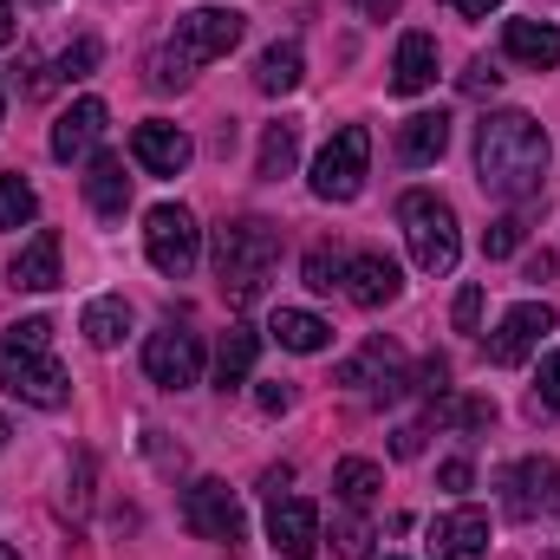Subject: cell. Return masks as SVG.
Segmentation results:
<instances>
[{
  "label": "cell",
  "mask_w": 560,
  "mask_h": 560,
  "mask_svg": "<svg viewBox=\"0 0 560 560\" xmlns=\"http://www.w3.org/2000/svg\"><path fill=\"white\" fill-rule=\"evenodd\" d=\"M548 131L528 118V112H489L476 125V176L489 196L502 202H528L548 176Z\"/></svg>",
  "instance_id": "1"
},
{
  "label": "cell",
  "mask_w": 560,
  "mask_h": 560,
  "mask_svg": "<svg viewBox=\"0 0 560 560\" xmlns=\"http://www.w3.org/2000/svg\"><path fill=\"white\" fill-rule=\"evenodd\" d=\"M0 385L20 398V405H39V411H59L72 398V378L66 365L52 359V319L33 313V319H13L0 332Z\"/></svg>",
  "instance_id": "2"
},
{
  "label": "cell",
  "mask_w": 560,
  "mask_h": 560,
  "mask_svg": "<svg viewBox=\"0 0 560 560\" xmlns=\"http://www.w3.org/2000/svg\"><path fill=\"white\" fill-rule=\"evenodd\" d=\"M242 13L235 7H189L183 20H176V33H170V46L150 59V85L156 92H170V85H189V72L196 66H209V59H229L235 46H242Z\"/></svg>",
  "instance_id": "3"
},
{
  "label": "cell",
  "mask_w": 560,
  "mask_h": 560,
  "mask_svg": "<svg viewBox=\"0 0 560 560\" xmlns=\"http://www.w3.org/2000/svg\"><path fill=\"white\" fill-rule=\"evenodd\" d=\"M275 261H280V229L275 222H261V215L222 222V235H215V275H222V293H229L235 306L261 300Z\"/></svg>",
  "instance_id": "4"
},
{
  "label": "cell",
  "mask_w": 560,
  "mask_h": 560,
  "mask_svg": "<svg viewBox=\"0 0 560 560\" xmlns=\"http://www.w3.org/2000/svg\"><path fill=\"white\" fill-rule=\"evenodd\" d=\"M398 222H405V242H411V261L423 275H450L456 255H463V235H456V209L430 189H411L398 202Z\"/></svg>",
  "instance_id": "5"
},
{
  "label": "cell",
  "mask_w": 560,
  "mask_h": 560,
  "mask_svg": "<svg viewBox=\"0 0 560 560\" xmlns=\"http://www.w3.org/2000/svg\"><path fill=\"white\" fill-rule=\"evenodd\" d=\"M365 170H372V131L365 125H346V131H332V143L313 156V196L319 202H352L365 189Z\"/></svg>",
  "instance_id": "6"
},
{
  "label": "cell",
  "mask_w": 560,
  "mask_h": 560,
  "mask_svg": "<svg viewBox=\"0 0 560 560\" xmlns=\"http://www.w3.org/2000/svg\"><path fill=\"white\" fill-rule=\"evenodd\" d=\"M143 255H150V268L163 280H183L196 268V255H202V229H196V215L183 209V202H163V209H150L143 215Z\"/></svg>",
  "instance_id": "7"
},
{
  "label": "cell",
  "mask_w": 560,
  "mask_h": 560,
  "mask_svg": "<svg viewBox=\"0 0 560 560\" xmlns=\"http://www.w3.org/2000/svg\"><path fill=\"white\" fill-rule=\"evenodd\" d=\"M183 522H189V535H202V541H215V548H242L248 541V515H242V502L229 495V482H189L183 489Z\"/></svg>",
  "instance_id": "8"
},
{
  "label": "cell",
  "mask_w": 560,
  "mask_h": 560,
  "mask_svg": "<svg viewBox=\"0 0 560 560\" xmlns=\"http://www.w3.org/2000/svg\"><path fill=\"white\" fill-rule=\"evenodd\" d=\"M143 372H150V385H163V392H189V385L202 378V339H196L189 326L150 332V339H143Z\"/></svg>",
  "instance_id": "9"
},
{
  "label": "cell",
  "mask_w": 560,
  "mask_h": 560,
  "mask_svg": "<svg viewBox=\"0 0 560 560\" xmlns=\"http://www.w3.org/2000/svg\"><path fill=\"white\" fill-rule=\"evenodd\" d=\"M555 495H560L555 456H522L515 469H502V509L515 522H535L541 509H555Z\"/></svg>",
  "instance_id": "10"
},
{
  "label": "cell",
  "mask_w": 560,
  "mask_h": 560,
  "mask_svg": "<svg viewBox=\"0 0 560 560\" xmlns=\"http://www.w3.org/2000/svg\"><path fill=\"white\" fill-rule=\"evenodd\" d=\"M541 332H555V306H541V300L509 306L502 326L489 332V365H522V359L541 346Z\"/></svg>",
  "instance_id": "11"
},
{
  "label": "cell",
  "mask_w": 560,
  "mask_h": 560,
  "mask_svg": "<svg viewBox=\"0 0 560 560\" xmlns=\"http://www.w3.org/2000/svg\"><path fill=\"white\" fill-rule=\"evenodd\" d=\"M436 560H482L489 555V515L482 509H450L430 522V541H423Z\"/></svg>",
  "instance_id": "12"
},
{
  "label": "cell",
  "mask_w": 560,
  "mask_h": 560,
  "mask_svg": "<svg viewBox=\"0 0 560 560\" xmlns=\"http://www.w3.org/2000/svg\"><path fill=\"white\" fill-rule=\"evenodd\" d=\"M131 156H138V170H150V176H183V170H189V156H196V143H189V131H176V125L150 118V125L131 131Z\"/></svg>",
  "instance_id": "13"
},
{
  "label": "cell",
  "mask_w": 560,
  "mask_h": 560,
  "mask_svg": "<svg viewBox=\"0 0 560 560\" xmlns=\"http://www.w3.org/2000/svg\"><path fill=\"white\" fill-rule=\"evenodd\" d=\"M339 385H352V392H378V398H398V392H405V359H398V346L372 339L365 352H352V359L339 365Z\"/></svg>",
  "instance_id": "14"
},
{
  "label": "cell",
  "mask_w": 560,
  "mask_h": 560,
  "mask_svg": "<svg viewBox=\"0 0 560 560\" xmlns=\"http://www.w3.org/2000/svg\"><path fill=\"white\" fill-rule=\"evenodd\" d=\"M268 541H275L287 560H306L319 548V509L300 502V495H275V509H268Z\"/></svg>",
  "instance_id": "15"
},
{
  "label": "cell",
  "mask_w": 560,
  "mask_h": 560,
  "mask_svg": "<svg viewBox=\"0 0 560 560\" xmlns=\"http://www.w3.org/2000/svg\"><path fill=\"white\" fill-rule=\"evenodd\" d=\"M339 287H346V300H352V306H365V313H372V306H392L405 280H398V261H385V255H372V248H365V255H346V280H339Z\"/></svg>",
  "instance_id": "16"
},
{
  "label": "cell",
  "mask_w": 560,
  "mask_h": 560,
  "mask_svg": "<svg viewBox=\"0 0 560 560\" xmlns=\"http://www.w3.org/2000/svg\"><path fill=\"white\" fill-rule=\"evenodd\" d=\"M105 98H79L59 125H52V156L59 163H79V156H92L98 150V138H105Z\"/></svg>",
  "instance_id": "17"
},
{
  "label": "cell",
  "mask_w": 560,
  "mask_h": 560,
  "mask_svg": "<svg viewBox=\"0 0 560 560\" xmlns=\"http://www.w3.org/2000/svg\"><path fill=\"white\" fill-rule=\"evenodd\" d=\"M85 202H92L98 222H125V209H131L125 156H92V163H85Z\"/></svg>",
  "instance_id": "18"
},
{
  "label": "cell",
  "mask_w": 560,
  "mask_h": 560,
  "mask_svg": "<svg viewBox=\"0 0 560 560\" xmlns=\"http://www.w3.org/2000/svg\"><path fill=\"white\" fill-rule=\"evenodd\" d=\"M7 280H13V287H26V293H52V287H59V235H52V229H39L26 248H13Z\"/></svg>",
  "instance_id": "19"
},
{
  "label": "cell",
  "mask_w": 560,
  "mask_h": 560,
  "mask_svg": "<svg viewBox=\"0 0 560 560\" xmlns=\"http://www.w3.org/2000/svg\"><path fill=\"white\" fill-rule=\"evenodd\" d=\"M436 85V39L430 33H405L398 39V59H392V92L398 98H418Z\"/></svg>",
  "instance_id": "20"
},
{
  "label": "cell",
  "mask_w": 560,
  "mask_h": 560,
  "mask_svg": "<svg viewBox=\"0 0 560 560\" xmlns=\"http://www.w3.org/2000/svg\"><path fill=\"white\" fill-rule=\"evenodd\" d=\"M502 46H509L515 66H535V72L560 66V26H548V20H509L502 26Z\"/></svg>",
  "instance_id": "21"
},
{
  "label": "cell",
  "mask_w": 560,
  "mask_h": 560,
  "mask_svg": "<svg viewBox=\"0 0 560 560\" xmlns=\"http://www.w3.org/2000/svg\"><path fill=\"white\" fill-rule=\"evenodd\" d=\"M443 150H450V112H411L405 131H398V156L423 170V163H436Z\"/></svg>",
  "instance_id": "22"
},
{
  "label": "cell",
  "mask_w": 560,
  "mask_h": 560,
  "mask_svg": "<svg viewBox=\"0 0 560 560\" xmlns=\"http://www.w3.org/2000/svg\"><path fill=\"white\" fill-rule=\"evenodd\" d=\"M255 352H261V332L255 326H229L222 332V352H215V385L222 392H242L248 372H255Z\"/></svg>",
  "instance_id": "23"
},
{
  "label": "cell",
  "mask_w": 560,
  "mask_h": 560,
  "mask_svg": "<svg viewBox=\"0 0 560 560\" xmlns=\"http://www.w3.org/2000/svg\"><path fill=\"white\" fill-rule=\"evenodd\" d=\"M79 332H85L98 352H112V346H125V332H131V306H125L118 293H105V300H85V313H79Z\"/></svg>",
  "instance_id": "24"
},
{
  "label": "cell",
  "mask_w": 560,
  "mask_h": 560,
  "mask_svg": "<svg viewBox=\"0 0 560 560\" xmlns=\"http://www.w3.org/2000/svg\"><path fill=\"white\" fill-rule=\"evenodd\" d=\"M300 72H306V59H300V46H293V39H275V46L255 59V85H261L268 98L293 92V85H300Z\"/></svg>",
  "instance_id": "25"
},
{
  "label": "cell",
  "mask_w": 560,
  "mask_h": 560,
  "mask_svg": "<svg viewBox=\"0 0 560 560\" xmlns=\"http://www.w3.org/2000/svg\"><path fill=\"white\" fill-rule=\"evenodd\" d=\"M268 332H275L287 352H326V339H332V326H326L319 313H300V306H280Z\"/></svg>",
  "instance_id": "26"
},
{
  "label": "cell",
  "mask_w": 560,
  "mask_h": 560,
  "mask_svg": "<svg viewBox=\"0 0 560 560\" xmlns=\"http://www.w3.org/2000/svg\"><path fill=\"white\" fill-rule=\"evenodd\" d=\"M332 489H339V502L365 509V502L385 489V469H378V463H365V456H346V463L332 469Z\"/></svg>",
  "instance_id": "27"
},
{
  "label": "cell",
  "mask_w": 560,
  "mask_h": 560,
  "mask_svg": "<svg viewBox=\"0 0 560 560\" xmlns=\"http://www.w3.org/2000/svg\"><path fill=\"white\" fill-rule=\"evenodd\" d=\"M293 156H300V125H268L261 131V156H255V176L280 183L293 170Z\"/></svg>",
  "instance_id": "28"
},
{
  "label": "cell",
  "mask_w": 560,
  "mask_h": 560,
  "mask_svg": "<svg viewBox=\"0 0 560 560\" xmlns=\"http://www.w3.org/2000/svg\"><path fill=\"white\" fill-rule=\"evenodd\" d=\"M39 215V196H33V183L20 176V170H7L0 176V229H26Z\"/></svg>",
  "instance_id": "29"
},
{
  "label": "cell",
  "mask_w": 560,
  "mask_h": 560,
  "mask_svg": "<svg viewBox=\"0 0 560 560\" xmlns=\"http://www.w3.org/2000/svg\"><path fill=\"white\" fill-rule=\"evenodd\" d=\"M332 555L339 560H372V522H365V515H339V522H332Z\"/></svg>",
  "instance_id": "30"
},
{
  "label": "cell",
  "mask_w": 560,
  "mask_h": 560,
  "mask_svg": "<svg viewBox=\"0 0 560 560\" xmlns=\"http://www.w3.org/2000/svg\"><path fill=\"white\" fill-rule=\"evenodd\" d=\"M560 411V352L541 359V372H535V392H528V418H548Z\"/></svg>",
  "instance_id": "31"
},
{
  "label": "cell",
  "mask_w": 560,
  "mask_h": 560,
  "mask_svg": "<svg viewBox=\"0 0 560 560\" xmlns=\"http://www.w3.org/2000/svg\"><path fill=\"white\" fill-rule=\"evenodd\" d=\"M92 66H98V39L85 33V39H72V46L59 52V66H52V79H66V85H72V79H92Z\"/></svg>",
  "instance_id": "32"
},
{
  "label": "cell",
  "mask_w": 560,
  "mask_h": 560,
  "mask_svg": "<svg viewBox=\"0 0 560 560\" xmlns=\"http://www.w3.org/2000/svg\"><path fill=\"white\" fill-rule=\"evenodd\" d=\"M339 280H346V255H332V248H313L306 255V287L313 293H332Z\"/></svg>",
  "instance_id": "33"
},
{
  "label": "cell",
  "mask_w": 560,
  "mask_h": 560,
  "mask_svg": "<svg viewBox=\"0 0 560 560\" xmlns=\"http://www.w3.org/2000/svg\"><path fill=\"white\" fill-rule=\"evenodd\" d=\"M515 248H522V222H515V215L489 222V235H482V255H489V261H509Z\"/></svg>",
  "instance_id": "34"
},
{
  "label": "cell",
  "mask_w": 560,
  "mask_h": 560,
  "mask_svg": "<svg viewBox=\"0 0 560 560\" xmlns=\"http://www.w3.org/2000/svg\"><path fill=\"white\" fill-rule=\"evenodd\" d=\"M495 85H502V72H495L489 59H469V72H463V92H469V98H489Z\"/></svg>",
  "instance_id": "35"
},
{
  "label": "cell",
  "mask_w": 560,
  "mask_h": 560,
  "mask_svg": "<svg viewBox=\"0 0 560 560\" xmlns=\"http://www.w3.org/2000/svg\"><path fill=\"white\" fill-rule=\"evenodd\" d=\"M450 418L463 423V430H489L495 423V405L489 398H463V405H450Z\"/></svg>",
  "instance_id": "36"
},
{
  "label": "cell",
  "mask_w": 560,
  "mask_h": 560,
  "mask_svg": "<svg viewBox=\"0 0 560 560\" xmlns=\"http://www.w3.org/2000/svg\"><path fill=\"white\" fill-rule=\"evenodd\" d=\"M476 319H482V287H463L456 293V332H476Z\"/></svg>",
  "instance_id": "37"
},
{
  "label": "cell",
  "mask_w": 560,
  "mask_h": 560,
  "mask_svg": "<svg viewBox=\"0 0 560 560\" xmlns=\"http://www.w3.org/2000/svg\"><path fill=\"white\" fill-rule=\"evenodd\" d=\"M423 392H430V398H443V392H450V359H423Z\"/></svg>",
  "instance_id": "38"
},
{
  "label": "cell",
  "mask_w": 560,
  "mask_h": 560,
  "mask_svg": "<svg viewBox=\"0 0 560 560\" xmlns=\"http://www.w3.org/2000/svg\"><path fill=\"white\" fill-rule=\"evenodd\" d=\"M423 450V423H405L398 436H392V456H418Z\"/></svg>",
  "instance_id": "39"
},
{
  "label": "cell",
  "mask_w": 560,
  "mask_h": 560,
  "mask_svg": "<svg viewBox=\"0 0 560 560\" xmlns=\"http://www.w3.org/2000/svg\"><path fill=\"white\" fill-rule=\"evenodd\" d=\"M255 398H261V411H268V418H280V411L293 405V392H287V385H261Z\"/></svg>",
  "instance_id": "40"
},
{
  "label": "cell",
  "mask_w": 560,
  "mask_h": 560,
  "mask_svg": "<svg viewBox=\"0 0 560 560\" xmlns=\"http://www.w3.org/2000/svg\"><path fill=\"white\" fill-rule=\"evenodd\" d=\"M436 482H443L450 495H463V489H469V463H463V456H456V463H443V476H436Z\"/></svg>",
  "instance_id": "41"
},
{
  "label": "cell",
  "mask_w": 560,
  "mask_h": 560,
  "mask_svg": "<svg viewBox=\"0 0 560 560\" xmlns=\"http://www.w3.org/2000/svg\"><path fill=\"white\" fill-rule=\"evenodd\" d=\"M443 7H456V13H463V20H489V13H495V7H502V0H443Z\"/></svg>",
  "instance_id": "42"
},
{
  "label": "cell",
  "mask_w": 560,
  "mask_h": 560,
  "mask_svg": "<svg viewBox=\"0 0 560 560\" xmlns=\"http://www.w3.org/2000/svg\"><path fill=\"white\" fill-rule=\"evenodd\" d=\"M352 7H359V13H365V20H392V13H398V7H405V0H352Z\"/></svg>",
  "instance_id": "43"
},
{
  "label": "cell",
  "mask_w": 560,
  "mask_h": 560,
  "mask_svg": "<svg viewBox=\"0 0 560 560\" xmlns=\"http://www.w3.org/2000/svg\"><path fill=\"white\" fill-rule=\"evenodd\" d=\"M287 482H293V469H268V476H261V489H268V495H280Z\"/></svg>",
  "instance_id": "44"
},
{
  "label": "cell",
  "mask_w": 560,
  "mask_h": 560,
  "mask_svg": "<svg viewBox=\"0 0 560 560\" xmlns=\"http://www.w3.org/2000/svg\"><path fill=\"white\" fill-rule=\"evenodd\" d=\"M0 46H13V0H0Z\"/></svg>",
  "instance_id": "45"
},
{
  "label": "cell",
  "mask_w": 560,
  "mask_h": 560,
  "mask_svg": "<svg viewBox=\"0 0 560 560\" xmlns=\"http://www.w3.org/2000/svg\"><path fill=\"white\" fill-rule=\"evenodd\" d=\"M7 436H13V430H7V418H0V450H7Z\"/></svg>",
  "instance_id": "46"
},
{
  "label": "cell",
  "mask_w": 560,
  "mask_h": 560,
  "mask_svg": "<svg viewBox=\"0 0 560 560\" xmlns=\"http://www.w3.org/2000/svg\"><path fill=\"white\" fill-rule=\"evenodd\" d=\"M0 560H20V555H13V548H7V541H0Z\"/></svg>",
  "instance_id": "47"
}]
</instances>
